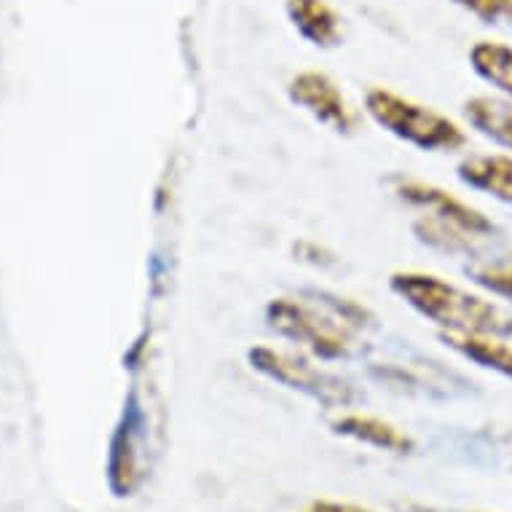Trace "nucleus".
<instances>
[{
    "instance_id": "f257e3e1",
    "label": "nucleus",
    "mask_w": 512,
    "mask_h": 512,
    "mask_svg": "<svg viewBox=\"0 0 512 512\" xmlns=\"http://www.w3.org/2000/svg\"><path fill=\"white\" fill-rule=\"evenodd\" d=\"M269 328L322 360H349L370 328L365 306L338 295H282L266 306Z\"/></svg>"
},
{
    "instance_id": "f03ea898",
    "label": "nucleus",
    "mask_w": 512,
    "mask_h": 512,
    "mask_svg": "<svg viewBox=\"0 0 512 512\" xmlns=\"http://www.w3.org/2000/svg\"><path fill=\"white\" fill-rule=\"evenodd\" d=\"M389 287L416 314L440 328V333L512 341V306L494 298L470 293L427 271H397Z\"/></svg>"
},
{
    "instance_id": "7ed1b4c3",
    "label": "nucleus",
    "mask_w": 512,
    "mask_h": 512,
    "mask_svg": "<svg viewBox=\"0 0 512 512\" xmlns=\"http://www.w3.org/2000/svg\"><path fill=\"white\" fill-rule=\"evenodd\" d=\"M365 113L384 132L419 151L454 153L467 148V132L454 118L392 89H370L365 94Z\"/></svg>"
},
{
    "instance_id": "20e7f679",
    "label": "nucleus",
    "mask_w": 512,
    "mask_h": 512,
    "mask_svg": "<svg viewBox=\"0 0 512 512\" xmlns=\"http://www.w3.org/2000/svg\"><path fill=\"white\" fill-rule=\"evenodd\" d=\"M252 368L269 376L271 381H279L285 387L301 392V395L317 400L325 408H349L357 403V389L346 381V378L330 373V370L319 368L314 362L295 357V354L277 352L271 346H255L250 349Z\"/></svg>"
},
{
    "instance_id": "39448f33",
    "label": "nucleus",
    "mask_w": 512,
    "mask_h": 512,
    "mask_svg": "<svg viewBox=\"0 0 512 512\" xmlns=\"http://www.w3.org/2000/svg\"><path fill=\"white\" fill-rule=\"evenodd\" d=\"M392 194L411 207L413 212H419V218L435 220V223H443V226L459 228L464 234L475 236V239H483L488 242L491 236L499 234V228L488 215H483L480 210H475L472 204L456 199L451 191H445L435 183H424V180H416V177L397 175L392 177Z\"/></svg>"
},
{
    "instance_id": "423d86ee",
    "label": "nucleus",
    "mask_w": 512,
    "mask_h": 512,
    "mask_svg": "<svg viewBox=\"0 0 512 512\" xmlns=\"http://www.w3.org/2000/svg\"><path fill=\"white\" fill-rule=\"evenodd\" d=\"M145 413L135 397H129L118 421L108 456V486L113 496L124 499L137 491L145 478Z\"/></svg>"
},
{
    "instance_id": "0eeeda50",
    "label": "nucleus",
    "mask_w": 512,
    "mask_h": 512,
    "mask_svg": "<svg viewBox=\"0 0 512 512\" xmlns=\"http://www.w3.org/2000/svg\"><path fill=\"white\" fill-rule=\"evenodd\" d=\"M287 94H290L293 105L317 118L319 124L330 126L338 135H352L360 126V113L346 100L341 86L319 70H303L290 78Z\"/></svg>"
},
{
    "instance_id": "6e6552de",
    "label": "nucleus",
    "mask_w": 512,
    "mask_h": 512,
    "mask_svg": "<svg viewBox=\"0 0 512 512\" xmlns=\"http://www.w3.org/2000/svg\"><path fill=\"white\" fill-rule=\"evenodd\" d=\"M456 175L467 188L488 194L491 199L512 207V153H488V156H467L456 167Z\"/></svg>"
},
{
    "instance_id": "1a4fd4ad",
    "label": "nucleus",
    "mask_w": 512,
    "mask_h": 512,
    "mask_svg": "<svg viewBox=\"0 0 512 512\" xmlns=\"http://www.w3.org/2000/svg\"><path fill=\"white\" fill-rule=\"evenodd\" d=\"M287 19L311 46L333 49L341 43V17L328 0H287Z\"/></svg>"
},
{
    "instance_id": "9d476101",
    "label": "nucleus",
    "mask_w": 512,
    "mask_h": 512,
    "mask_svg": "<svg viewBox=\"0 0 512 512\" xmlns=\"http://www.w3.org/2000/svg\"><path fill=\"white\" fill-rule=\"evenodd\" d=\"M333 429L338 435L352 437V440L368 443L373 448L389 451V454H411L413 451V440L403 429H397L387 419L368 416V413H344L333 421Z\"/></svg>"
},
{
    "instance_id": "9b49d317",
    "label": "nucleus",
    "mask_w": 512,
    "mask_h": 512,
    "mask_svg": "<svg viewBox=\"0 0 512 512\" xmlns=\"http://www.w3.org/2000/svg\"><path fill=\"white\" fill-rule=\"evenodd\" d=\"M464 118L480 135L512 153V100L478 94L464 102Z\"/></svg>"
},
{
    "instance_id": "f8f14e48",
    "label": "nucleus",
    "mask_w": 512,
    "mask_h": 512,
    "mask_svg": "<svg viewBox=\"0 0 512 512\" xmlns=\"http://www.w3.org/2000/svg\"><path fill=\"white\" fill-rule=\"evenodd\" d=\"M445 346L464 360L475 362L480 368L494 370L499 376L512 378V341L502 338H478V336H456V333H440Z\"/></svg>"
},
{
    "instance_id": "ddd939ff",
    "label": "nucleus",
    "mask_w": 512,
    "mask_h": 512,
    "mask_svg": "<svg viewBox=\"0 0 512 512\" xmlns=\"http://www.w3.org/2000/svg\"><path fill=\"white\" fill-rule=\"evenodd\" d=\"M470 65L486 84L512 100V46L499 41H478L470 49Z\"/></svg>"
},
{
    "instance_id": "4468645a",
    "label": "nucleus",
    "mask_w": 512,
    "mask_h": 512,
    "mask_svg": "<svg viewBox=\"0 0 512 512\" xmlns=\"http://www.w3.org/2000/svg\"><path fill=\"white\" fill-rule=\"evenodd\" d=\"M470 277L478 287L494 298H504L512 306V263L507 261H486L470 266Z\"/></svg>"
},
{
    "instance_id": "2eb2a0df",
    "label": "nucleus",
    "mask_w": 512,
    "mask_h": 512,
    "mask_svg": "<svg viewBox=\"0 0 512 512\" xmlns=\"http://www.w3.org/2000/svg\"><path fill=\"white\" fill-rule=\"evenodd\" d=\"M456 6L470 11L472 17L483 19L486 25L512 27V0H454Z\"/></svg>"
},
{
    "instance_id": "dca6fc26",
    "label": "nucleus",
    "mask_w": 512,
    "mask_h": 512,
    "mask_svg": "<svg viewBox=\"0 0 512 512\" xmlns=\"http://www.w3.org/2000/svg\"><path fill=\"white\" fill-rule=\"evenodd\" d=\"M303 512H373L360 504H346V502H314Z\"/></svg>"
},
{
    "instance_id": "f3484780",
    "label": "nucleus",
    "mask_w": 512,
    "mask_h": 512,
    "mask_svg": "<svg viewBox=\"0 0 512 512\" xmlns=\"http://www.w3.org/2000/svg\"><path fill=\"white\" fill-rule=\"evenodd\" d=\"M408 512H448V510H437V507H411Z\"/></svg>"
}]
</instances>
